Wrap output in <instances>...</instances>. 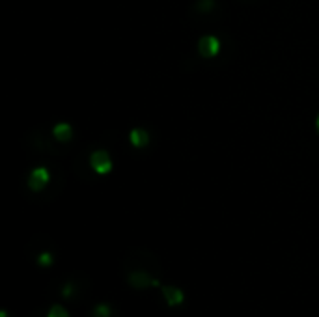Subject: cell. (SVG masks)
Segmentation results:
<instances>
[{
    "mask_svg": "<svg viewBox=\"0 0 319 317\" xmlns=\"http://www.w3.org/2000/svg\"><path fill=\"white\" fill-rule=\"evenodd\" d=\"M315 129H317V133H319V114H317V118H315Z\"/></svg>",
    "mask_w": 319,
    "mask_h": 317,
    "instance_id": "10",
    "label": "cell"
},
{
    "mask_svg": "<svg viewBox=\"0 0 319 317\" xmlns=\"http://www.w3.org/2000/svg\"><path fill=\"white\" fill-rule=\"evenodd\" d=\"M47 317H69V313H67V310L62 306H52L51 310H49V313H47Z\"/></svg>",
    "mask_w": 319,
    "mask_h": 317,
    "instance_id": "8",
    "label": "cell"
},
{
    "mask_svg": "<svg viewBox=\"0 0 319 317\" xmlns=\"http://www.w3.org/2000/svg\"><path fill=\"white\" fill-rule=\"evenodd\" d=\"M93 317H110V306L108 304H99L93 308Z\"/></svg>",
    "mask_w": 319,
    "mask_h": 317,
    "instance_id": "7",
    "label": "cell"
},
{
    "mask_svg": "<svg viewBox=\"0 0 319 317\" xmlns=\"http://www.w3.org/2000/svg\"><path fill=\"white\" fill-rule=\"evenodd\" d=\"M51 181V172L45 168V166H37L30 172V177H28V187H30L34 192H39L49 185Z\"/></svg>",
    "mask_w": 319,
    "mask_h": 317,
    "instance_id": "2",
    "label": "cell"
},
{
    "mask_svg": "<svg viewBox=\"0 0 319 317\" xmlns=\"http://www.w3.org/2000/svg\"><path fill=\"white\" fill-rule=\"evenodd\" d=\"M37 263H39L42 267L52 265V254H51V252H43V254H39V257H37Z\"/></svg>",
    "mask_w": 319,
    "mask_h": 317,
    "instance_id": "9",
    "label": "cell"
},
{
    "mask_svg": "<svg viewBox=\"0 0 319 317\" xmlns=\"http://www.w3.org/2000/svg\"><path fill=\"white\" fill-rule=\"evenodd\" d=\"M163 297L168 301L170 306H175V304H181V302H183V293H181L180 289L172 287V286H168V287L163 289Z\"/></svg>",
    "mask_w": 319,
    "mask_h": 317,
    "instance_id": "6",
    "label": "cell"
},
{
    "mask_svg": "<svg viewBox=\"0 0 319 317\" xmlns=\"http://www.w3.org/2000/svg\"><path fill=\"white\" fill-rule=\"evenodd\" d=\"M198 51L204 58H213L221 52V41L215 36H204L198 41Z\"/></svg>",
    "mask_w": 319,
    "mask_h": 317,
    "instance_id": "3",
    "label": "cell"
},
{
    "mask_svg": "<svg viewBox=\"0 0 319 317\" xmlns=\"http://www.w3.org/2000/svg\"><path fill=\"white\" fill-rule=\"evenodd\" d=\"M90 164H92V170L95 174L105 175L108 172H112V158L108 155V151H103V149H97L90 155Z\"/></svg>",
    "mask_w": 319,
    "mask_h": 317,
    "instance_id": "1",
    "label": "cell"
},
{
    "mask_svg": "<svg viewBox=\"0 0 319 317\" xmlns=\"http://www.w3.org/2000/svg\"><path fill=\"white\" fill-rule=\"evenodd\" d=\"M52 136L60 142H69L73 136V127L69 123H56L54 127H52Z\"/></svg>",
    "mask_w": 319,
    "mask_h": 317,
    "instance_id": "5",
    "label": "cell"
},
{
    "mask_svg": "<svg viewBox=\"0 0 319 317\" xmlns=\"http://www.w3.org/2000/svg\"><path fill=\"white\" fill-rule=\"evenodd\" d=\"M129 140H131V144H133L134 148L142 149L149 144V134H148V131H144V129L136 127L129 133Z\"/></svg>",
    "mask_w": 319,
    "mask_h": 317,
    "instance_id": "4",
    "label": "cell"
}]
</instances>
